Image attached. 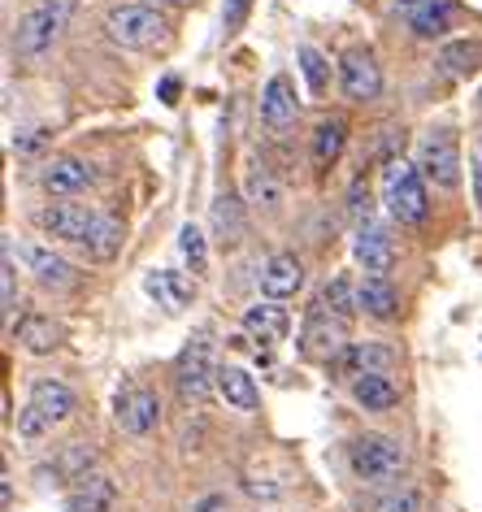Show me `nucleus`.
I'll list each match as a JSON object with an SVG mask.
<instances>
[{
    "mask_svg": "<svg viewBox=\"0 0 482 512\" xmlns=\"http://www.w3.org/2000/svg\"><path fill=\"white\" fill-rule=\"evenodd\" d=\"M383 209L391 213L396 226H422L430 213V196H426V174L417 170V161L391 157L383 165Z\"/></svg>",
    "mask_w": 482,
    "mask_h": 512,
    "instance_id": "f03ea898",
    "label": "nucleus"
},
{
    "mask_svg": "<svg viewBox=\"0 0 482 512\" xmlns=\"http://www.w3.org/2000/svg\"><path fill=\"white\" fill-rule=\"evenodd\" d=\"M248 14H252V0H222V31L239 35L248 27Z\"/></svg>",
    "mask_w": 482,
    "mask_h": 512,
    "instance_id": "4c0bfd02",
    "label": "nucleus"
},
{
    "mask_svg": "<svg viewBox=\"0 0 482 512\" xmlns=\"http://www.w3.org/2000/svg\"><path fill=\"white\" fill-rule=\"evenodd\" d=\"M357 300H361V313L374 317V322H396L400 317V291L391 278H361Z\"/></svg>",
    "mask_w": 482,
    "mask_h": 512,
    "instance_id": "393cba45",
    "label": "nucleus"
},
{
    "mask_svg": "<svg viewBox=\"0 0 482 512\" xmlns=\"http://www.w3.org/2000/svg\"><path fill=\"white\" fill-rule=\"evenodd\" d=\"M474 200H478V209H482V157L474 161Z\"/></svg>",
    "mask_w": 482,
    "mask_h": 512,
    "instance_id": "79ce46f5",
    "label": "nucleus"
},
{
    "mask_svg": "<svg viewBox=\"0 0 482 512\" xmlns=\"http://www.w3.org/2000/svg\"><path fill=\"white\" fill-rule=\"evenodd\" d=\"M192 512H231V504H226V495H205Z\"/></svg>",
    "mask_w": 482,
    "mask_h": 512,
    "instance_id": "ea45409f",
    "label": "nucleus"
},
{
    "mask_svg": "<svg viewBox=\"0 0 482 512\" xmlns=\"http://www.w3.org/2000/svg\"><path fill=\"white\" fill-rule=\"evenodd\" d=\"M96 209H87V204L79 200H53V204H44L40 213H35V226L44 230V235H53L61 243H74V248H83V239L92 235V226H96Z\"/></svg>",
    "mask_w": 482,
    "mask_h": 512,
    "instance_id": "1a4fd4ad",
    "label": "nucleus"
},
{
    "mask_svg": "<svg viewBox=\"0 0 482 512\" xmlns=\"http://www.w3.org/2000/svg\"><path fill=\"white\" fill-rule=\"evenodd\" d=\"M14 309H18V265H14V252L5 248V270H0V313H5L9 330H14Z\"/></svg>",
    "mask_w": 482,
    "mask_h": 512,
    "instance_id": "f704fd0d",
    "label": "nucleus"
},
{
    "mask_svg": "<svg viewBox=\"0 0 482 512\" xmlns=\"http://www.w3.org/2000/svg\"><path fill=\"white\" fill-rule=\"evenodd\" d=\"M31 408H40V413L53 421V426H61V421H66L70 413H74V391L66 387V382L61 378H35L31 382V400H27Z\"/></svg>",
    "mask_w": 482,
    "mask_h": 512,
    "instance_id": "a878e982",
    "label": "nucleus"
},
{
    "mask_svg": "<svg viewBox=\"0 0 482 512\" xmlns=\"http://www.w3.org/2000/svg\"><path fill=\"white\" fill-rule=\"evenodd\" d=\"M348 391H352V404H357L361 413H374V417L396 413V404H400V387H396V382H391V374H370V378H357Z\"/></svg>",
    "mask_w": 482,
    "mask_h": 512,
    "instance_id": "4be33fe9",
    "label": "nucleus"
},
{
    "mask_svg": "<svg viewBox=\"0 0 482 512\" xmlns=\"http://www.w3.org/2000/svg\"><path fill=\"white\" fill-rule=\"evenodd\" d=\"M157 5H170V9H183V5H192V0H157Z\"/></svg>",
    "mask_w": 482,
    "mask_h": 512,
    "instance_id": "c03bdc74",
    "label": "nucleus"
},
{
    "mask_svg": "<svg viewBox=\"0 0 482 512\" xmlns=\"http://www.w3.org/2000/svg\"><path fill=\"white\" fill-rule=\"evenodd\" d=\"M105 31L118 48H131V53H144V48H157L166 40V18H161L157 5H113L105 18Z\"/></svg>",
    "mask_w": 482,
    "mask_h": 512,
    "instance_id": "20e7f679",
    "label": "nucleus"
},
{
    "mask_svg": "<svg viewBox=\"0 0 482 512\" xmlns=\"http://www.w3.org/2000/svg\"><path fill=\"white\" fill-rule=\"evenodd\" d=\"M244 491L252 499H265V504H274V499H283V482H270V478H261V473H248Z\"/></svg>",
    "mask_w": 482,
    "mask_h": 512,
    "instance_id": "58836bf2",
    "label": "nucleus"
},
{
    "mask_svg": "<svg viewBox=\"0 0 482 512\" xmlns=\"http://www.w3.org/2000/svg\"><path fill=\"white\" fill-rule=\"evenodd\" d=\"M218 395L226 400V408H235V413H257L261 408V391L252 374L244 365H218Z\"/></svg>",
    "mask_w": 482,
    "mask_h": 512,
    "instance_id": "412c9836",
    "label": "nucleus"
},
{
    "mask_svg": "<svg viewBox=\"0 0 482 512\" xmlns=\"http://www.w3.org/2000/svg\"><path fill=\"white\" fill-rule=\"evenodd\" d=\"M339 87L357 105H370V100L383 96V70H378L370 48H352V53L339 57Z\"/></svg>",
    "mask_w": 482,
    "mask_h": 512,
    "instance_id": "f8f14e48",
    "label": "nucleus"
},
{
    "mask_svg": "<svg viewBox=\"0 0 482 512\" xmlns=\"http://www.w3.org/2000/svg\"><path fill=\"white\" fill-rule=\"evenodd\" d=\"M209 226H213V239H218L222 252H235L239 243L248 235V200L231 196V191H222L218 200H213L209 209Z\"/></svg>",
    "mask_w": 482,
    "mask_h": 512,
    "instance_id": "a211bd4d",
    "label": "nucleus"
},
{
    "mask_svg": "<svg viewBox=\"0 0 482 512\" xmlns=\"http://www.w3.org/2000/svg\"><path fill=\"white\" fill-rule=\"evenodd\" d=\"M352 256H357L365 278H391L396 270V239L383 222H365L357 226V239H352Z\"/></svg>",
    "mask_w": 482,
    "mask_h": 512,
    "instance_id": "9b49d317",
    "label": "nucleus"
},
{
    "mask_svg": "<svg viewBox=\"0 0 482 512\" xmlns=\"http://www.w3.org/2000/svg\"><path fill=\"white\" fill-rule=\"evenodd\" d=\"M157 96H161V105H179V79H161Z\"/></svg>",
    "mask_w": 482,
    "mask_h": 512,
    "instance_id": "a19ab883",
    "label": "nucleus"
},
{
    "mask_svg": "<svg viewBox=\"0 0 482 512\" xmlns=\"http://www.w3.org/2000/svg\"><path fill=\"white\" fill-rule=\"evenodd\" d=\"M400 361V352L396 348H387V343H374V339H352L344 352L335 356L326 369H335V378L339 382H357V378H370V374H391Z\"/></svg>",
    "mask_w": 482,
    "mask_h": 512,
    "instance_id": "6e6552de",
    "label": "nucleus"
},
{
    "mask_svg": "<svg viewBox=\"0 0 482 512\" xmlns=\"http://www.w3.org/2000/svg\"><path fill=\"white\" fill-rule=\"evenodd\" d=\"M357 287L361 283H352L348 274H335L331 283L322 287V296H317V304H322L326 313H335L339 322H348L352 313H361V300H357Z\"/></svg>",
    "mask_w": 482,
    "mask_h": 512,
    "instance_id": "c85d7f7f",
    "label": "nucleus"
},
{
    "mask_svg": "<svg viewBox=\"0 0 482 512\" xmlns=\"http://www.w3.org/2000/svg\"><path fill=\"white\" fill-rule=\"evenodd\" d=\"M174 387H179V400L187 408H205L218 391V361H213L209 335H196L183 348L179 365H174Z\"/></svg>",
    "mask_w": 482,
    "mask_h": 512,
    "instance_id": "39448f33",
    "label": "nucleus"
},
{
    "mask_svg": "<svg viewBox=\"0 0 482 512\" xmlns=\"http://www.w3.org/2000/svg\"><path fill=\"white\" fill-rule=\"evenodd\" d=\"M300 118V96L287 74H270L261 87V126L270 135H287Z\"/></svg>",
    "mask_w": 482,
    "mask_h": 512,
    "instance_id": "4468645a",
    "label": "nucleus"
},
{
    "mask_svg": "<svg viewBox=\"0 0 482 512\" xmlns=\"http://www.w3.org/2000/svg\"><path fill=\"white\" fill-rule=\"evenodd\" d=\"M70 18H74V0H40V5H31L27 14L18 18V31H14L18 61H40L48 48L61 40Z\"/></svg>",
    "mask_w": 482,
    "mask_h": 512,
    "instance_id": "7ed1b4c3",
    "label": "nucleus"
},
{
    "mask_svg": "<svg viewBox=\"0 0 482 512\" xmlns=\"http://www.w3.org/2000/svg\"><path fill=\"white\" fill-rule=\"evenodd\" d=\"M0 495H5V508H14V482H9V469H5V482H0Z\"/></svg>",
    "mask_w": 482,
    "mask_h": 512,
    "instance_id": "37998d69",
    "label": "nucleus"
},
{
    "mask_svg": "<svg viewBox=\"0 0 482 512\" xmlns=\"http://www.w3.org/2000/svg\"><path fill=\"white\" fill-rule=\"evenodd\" d=\"M291 330V317L278 300H265V304H248L244 309V339L257 343V361H265L270 356V348H278V343L287 339Z\"/></svg>",
    "mask_w": 482,
    "mask_h": 512,
    "instance_id": "dca6fc26",
    "label": "nucleus"
},
{
    "mask_svg": "<svg viewBox=\"0 0 482 512\" xmlns=\"http://www.w3.org/2000/svg\"><path fill=\"white\" fill-rule=\"evenodd\" d=\"M40 473H44V478H53L57 486H61V482L74 486V482L83 478V473H92V447H87V443H70L66 452H61L53 465H44Z\"/></svg>",
    "mask_w": 482,
    "mask_h": 512,
    "instance_id": "7c9ffc66",
    "label": "nucleus"
},
{
    "mask_svg": "<svg viewBox=\"0 0 482 512\" xmlns=\"http://www.w3.org/2000/svg\"><path fill=\"white\" fill-rule=\"evenodd\" d=\"M396 18H404L417 40H443L456 22L452 0H396Z\"/></svg>",
    "mask_w": 482,
    "mask_h": 512,
    "instance_id": "2eb2a0df",
    "label": "nucleus"
},
{
    "mask_svg": "<svg viewBox=\"0 0 482 512\" xmlns=\"http://www.w3.org/2000/svg\"><path fill=\"white\" fill-rule=\"evenodd\" d=\"M417 170L426 174V183L439 191H452L461 183V144L452 131H426L417 139Z\"/></svg>",
    "mask_w": 482,
    "mask_h": 512,
    "instance_id": "0eeeda50",
    "label": "nucleus"
},
{
    "mask_svg": "<svg viewBox=\"0 0 482 512\" xmlns=\"http://www.w3.org/2000/svg\"><path fill=\"white\" fill-rule=\"evenodd\" d=\"M179 256H183V265L192 270L196 278H205L209 274V239H205V230H200L196 222H187L179 230Z\"/></svg>",
    "mask_w": 482,
    "mask_h": 512,
    "instance_id": "473e14b6",
    "label": "nucleus"
},
{
    "mask_svg": "<svg viewBox=\"0 0 482 512\" xmlns=\"http://www.w3.org/2000/svg\"><path fill=\"white\" fill-rule=\"evenodd\" d=\"M18 339H22V348H27L31 356H48V352L61 348V326L53 322V317H44V313H31V317H22Z\"/></svg>",
    "mask_w": 482,
    "mask_h": 512,
    "instance_id": "cd10ccee",
    "label": "nucleus"
},
{
    "mask_svg": "<svg viewBox=\"0 0 482 512\" xmlns=\"http://www.w3.org/2000/svg\"><path fill=\"white\" fill-rule=\"evenodd\" d=\"M348 322H339L335 313H326L322 304H313L309 313H304V326H300V339L296 348L304 361H317V365H331L339 352L348 348Z\"/></svg>",
    "mask_w": 482,
    "mask_h": 512,
    "instance_id": "423d86ee",
    "label": "nucleus"
},
{
    "mask_svg": "<svg viewBox=\"0 0 482 512\" xmlns=\"http://www.w3.org/2000/svg\"><path fill=\"white\" fill-rule=\"evenodd\" d=\"M118 248H122V226L113 222V217L100 213V217H96V226H92V235L83 239V248H79V252H87L92 261H109V256L118 252Z\"/></svg>",
    "mask_w": 482,
    "mask_h": 512,
    "instance_id": "2f4dec72",
    "label": "nucleus"
},
{
    "mask_svg": "<svg viewBox=\"0 0 482 512\" xmlns=\"http://www.w3.org/2000/svg\"><path fill=\"white\" fill-rule=\"evenodd\" d=\"M348 148V122L344 118H322L313 126V139H309V157H313V170L317 174H331L339 157Z\"/></svg>",
    "mask_w": 482,
    "mask_h": 512,
    "instance_id": "aec40b11",
    "label": "nucleus"
},
{
    "mask_svg": "<svg viewBox=\"0 0 482 512\" xmlns=\"http://www.w3.org/2000/svg\"><path fill=\"white\" fill-rule=\"evenodd\" d=\"M5 243H9V248H14V239H5ZM14 252H18L22 261L31 265V274H35V283H40V287H66L70 278H74V274H70V265L61 261L57 252L40 248V243H18Z\"/></svg>",
    "mask_w": 482,
    "mask_h": 512,
    "instance_id": "b1692460",
    "label": "nucleus"
},
{
    "mask_svg": "<svg viewBox=\"0 0 482 512\" xmlns=\"http://www.w3.org/2000/svg\"><path fill=\"white\" fill-rule=\"evenodd\" d=\"M144 291H148V296L157 300L166 313H179L183 304L192 300V287H187V278L174 274V270H148V274H144Z\"/></svg>",
    "mask_w": 482,
    "mask_h": 512,
    "instance_id": "bb28decb",
    "label": "nucleus"
},
{
    "mask_svg": "<svg viewBox=\"0 0 482 512\" xmlns=\"http://www.w3.org/2000/svg\"><path fill=\"white\" fill-rule=\"evenodd\" d=\"M374 512H422V495L409 491V486H396V491H387L378 499Z\"/></svg>",
    "mask_w": 482,
    "mask_h": 512,
    "instance_id": "e433bc0d",
    "label": "nucleus"
},
{
    "mask_svg": "<svg viewBox=\"0 0 482 512\" xmlns=\"http://www.w3.org/2000/svg\"><path fill=\"white\" fill-rule=\"evenodd\" d=\"M296 61H300L304 83H309V96H326V87H331V61L317 53L313 44H300L296 48Z\"/></svg>",
    "mask_w": 482,
    "mask_h": 512,
    "instance_id": "72a5a7b5",
    "label": "nucleus"
},
{
    "mask_svg": "<svg viewBox=\"0 0 482 512\" xmlns=\"http://www.w3.org/2000/svg\"><path fill=\"white\" fill-rule=\"evenodd\" d=\"M113 417H118V426L126 434H135V439H148V434L161 426V400H157V391L139 387V382H126V387L118 391V400H113Z\"/></svg>",
    "mask_w": 482,
    "mask_h": 512,
    "instance_id": "9d476101",
    "label": "nucleus"
},
{
    "mask_svg": "<svg viewBox=\"0 0 482 512\" xmlns=\"http://www.w3.org/2000/svg\"><path fill=\"white\" fill-rule=\"evenodd\" d=\"M283 183L274 178V170L265 161H252L248 165V174H244V200L252 204L257 213H278L283 209Z\"/></svg>",
    "mask_w": 482,
    "mask_h": 512,
    "instance_id": "5701e85b",
    "label": "nucleus"
},
{
    "mask_svg": "<svg viewBox=\"0 0 482 512\" xmlns=\"http://www.w3.org/2000/svg\"><path fill=\"white\" fill-rule=\"evenodd\" d=\"M439 66L456 74V79H469V74L482 70V40H452L439 48Z\"/></svg>",
    "mask_w": 482,
    "mask_h": 512,
    "instance_id": "c756f323",
    "label": "nucleus"
},
{
    "mask_svg": "<svg viewBox=\"0 0 482 512\" xmlns=\"http://www.w3.org/2000/svg\"><path fill=\"white\" fill-rule=\"evenodd\" d=\"M48 434H53V421H48L40 408H31V404L22 408V413H18V439L27 443V447H40Z\"/></svg>",
    "mask_w": 482,
    "mask_h": 512,
    "instance_id": "c9c22d12",
    "label": "nucleus"
},
{
    "mask_svg": "<svg viewBox=\"0 0 482 512\" xmlns=\"http://www.w3.org/2000/svg\"><path fill=\"white\" fill-rule=\"evenodd\" d=\"M304 287V261L296 252H274L270 261L261 265V296L265 300H296Z\"/></svg>",
    "mask_w": 482,
    "mask_h": 512,
    "instance_id": "f3484780",
    "label": "nucleus"
},
{
    "mask_svg": "<svg viewBox=\"0 0 482 512\" xmlns=\"http://www.w3.org/2000/svg\"><path fill=\"white\" fill-rule=\"evenodd\" d=\"M113 504H118V482L100 469L83 473L66 491V512H113Z\"/></svg>",
    "mask_w": 482,
    "mask_h": 512,
    "instance_id": "6ab92c4d",
    "label": "nucleus"
},
{
    "mask_svg": "<svg viewBox=\"0 0 482 512\" xmlns=\"http://www.w3.org/2000/svg\"><path fill=\"white\" fill-rule=\"evenodd\" d=\"M40 187L53 200H74L96 187V165L83 157H53V161H44V170H40Z\"/></svg>",
    "mask_w": 482,
    "mask_h": 512,
    "instance_id": "ddd939ff",
    "label": "nucleus"
},
{
    "mask_svg": "<svg viewBox=\"0 0 482 512\" xmlns=\"http://www.w3.org/2000/svg\"><path fill=\"white\" fill-rule=\"evenodd\" d=\"M348 465L361 486L396 491L404 469H409V456H404L400 439H391V434H357V439L348 443Z\"/></svg>",
    "mask_w": 482,
    "mask_h": 512,
    "instance_id": "f257e3e1",
    "label": "nucleus"
}]
</instances>
